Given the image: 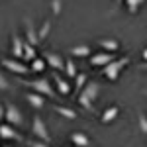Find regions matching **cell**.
Listing matches in <instances>:
<instances>
[{"mask_svg": "<svg viewBox=\"0 0 147 147\" xmlns=\"http://www.w3.org/2000/svg\"><path fill=\"white\" fill-rule=\"evenodd\" d=\"M0 65L6 69V71H10L12 75H18V77H24V75H30L32 73L30 65L22 63L20 59H0Z\"/></svg>", "mask_w": 147, "mask_h": 147, "instance_id": "4", "label": "cell"}, {"mask_svg": "<svg viewBox=\"0 0 147 147\" xmlns=\"http://www.w3.org/2000/svg\"><path fill=\"white\" fill-rule=\"evenodd\" d=\"M24 24H26V41L37 47L41 39H39V34H37V30H35L34 22H32L30 18H26V20H24Z\"/></svg>", "mask_w": 147, "mask_h": 147, "instance_id": "7", "label": "cell"}, {"mask_svg": "<svg viewBox=\"0 0 147 147\" xmlns=\"http://www.w3.org/2000/svg\"><path fill=\"white\" fill-rule=\"evenodd\" d=\"M143 2H145V0H125V8H127L129 14H137L139 6H141Z\"/></svg>", "mask_w": 147, "mask_h": 147, "instance_id": "24", "label": "cell"}, {"mask_svg": "<svg viewBox=\"0 0 147 147\" xmlns=\"http://www.w3.org/2000/svg\"><path fill=\"white\" fill-rule=\"evenodd\" d=\"M12 88V84H10V80L6 79L2 73H0V90H10Z\"/></svg>", "mask_w": 147, "mask_h": 147, "instance_id": "28", "label": "cell"}, {"mask_svg": "<svg viewBox=\"0 0 147 147\" xmlns=\"http://www.w3.org/2000/svg\"><path fill=\"white\" fill-rule=\"evenodd\" d=\"M118 114H120V106H108L104 112H102V116H100V122L102 124H110V122H114L116 118H118Z\"/></svg>", "mask_w": 147, "mask_h": 147, "instance_id": "13", "label": "cell"}, {"mask_svg": "<svg viewBox=\"0 0 147 147\" xmlns=\"http://www.w3.org/2000/svg\"><path fill=\"white\" fill-rule=\"evenodd\" d=\"M79 106H82L86 112H94V102H92L86 94H82V92L79 94Z\"/></svg>", "mask_w": 147, "mask_h": 147, "instance_id": "21", "label": "cell"}, {"mask_svg": "<svg viewBox=\"0 0 147 147\" xmlns=\"http://www.w3.org/2000/svg\"><path fill=\"white\" fill-rule=\"evenodd\" d=\"M116 59V53H110V51H104V49H100L98 53H94V55H90V59H88V63H90L92 67H106L110 61H114Z\"/></svg>", "mask_w": 147, "mask_h": 147, "instance_id": "6", "label": "cell"}, {"mask_svg": "<svg viewBox=\"0 0 147 147\" xmlns=\"http://www.w3.org/2000/svg\"><path fill=\"white\" fill-rule=\"evenodd\" d=\"M129 61H131V59H129L127 55L122 57V59H114V61H110L106 67H102V75H104L108 80H118L120 75H122V69L127 67Z\"/></svg>", "mask_w": 147, "mask_h": 147, "instance_id": "2", "label": "cell"}, {"mask_svg": "<svg viewBox=\"0 0 147 147\" xmlns=\"http://www.w3.org/2000/svg\"><path fill=\"white\" fill-rule=\"evenodd\" d=\"M51 12H53L55 16H59V14L63 12V2H61V0H51Z\"/></svg>", "mask_w": 147, "mask_h": 147, "instance_id": "27", "label": "cell"}, {"mask_svg": "<svg viewBox=\"0 0 147 147\" xmlns=\"http://www.w3.org/2000/svg\"><path fill=\"white\" fill-rule=\"evenodd\" d=\"M32 134H34V137H37V139H41V141H47L49 143V131H47V125L45 122L41 120V116L39 114H35L34 118H32Z\"/></svg>", "mask_w": 147, "mask_h": 147, "instance_id": "5", "label": "cell"}, {"mask_svg": "<svg viewBox=\"0 0 147 147\" xmlns=\"http://www.w3.org/2000/svg\"><path fill=\"white\" fill-rule=\"evenodd\" d=\"M86 82H88V77H86V73H79V75L75 77V90H77V92L82 90Z\"/></svg>", "mask_w": 147, "mask_h": 147, "instance_id": "23", "label": "cell"}, {"mask_svg": "<svg viewBox=\"0 0 147 147\" xmlns=\"http://www.w3.org/2000/svg\"><path fill=\"white\" fill-rule=\"evenodd\" d=\"M122 2H124V0H116V6H120V4H122Z\"/></svg>", "mask_w": 147, "mask_h": 147, "instance_id": "33", "label": "cell"}, {"mask_svg": "<svg viewBox=\"0 0 147 147\" xmlns=\"http://www.w3.org/2000/svg\"><path fill=\"white\" fill-rule=\"evenodd\" d=\"M96 45L104 49V51H110V53H116V51H120V43L116 41V39H108V37H102L98 39V43Z\"/></svg>", "mask_w": 147, "mask_h": 147, "instance_id": "16", "label": "cell"}, {"mask_svg": "<svg viewBox=\"0 0 147 147\" xmlns=\"http://www.w3.org/2000/svg\"><path fill=\"white\" fill-rule=\"evenodd\" d=\"M141 69H145V71H147V61H143V65H141Z\"/></svg>", "mask_w": 147, "mask_h": 147, "instance_id": "32", "label": "cell"}, {"mask_svg": "<svg viewBox=\"0 0 147 147\" xmlns=\"http://www.w3.org/2000/svg\"><path fill=\"white\" fill-rule=\"evenodd\" d=\"M71 55L73 57H79V59H86V57L92 55V47L88 43H80V45L71 47Z\"/></svg>", "mask_w": 147, "mask_h": 147, "instance_id": "12", "label": "cell"}, {"mask_svg": "<svg viewBox=\"0 0 147 147\" xmlns=\"http://www.w3.org/2000/svg\"><path fill=\"white\" fill-rule=\"evenodd\" d=\"M4 120L8 122V124L16 125V127H22L26 122H24V114L20 112V108L16 106V104H12V102H4Z\"/></svg>", "mask_w": 147, "mask_h": 147, "instance_id": "3", "label": "cell"}, {"mask_svg": "<svg viewBox=\"0 0 147 147\" xmlns=\"http://www.w3.org/2000/svg\"><path fill=\"white\" fill-rule=\"evenodd\" d=\"M0 137L2 139H16V141H22L24 137L16 131V125H12V124H0Z\"/></svg>", "mask_w": 147, "mask_h": 147, "instance_id": "10", "label": "cell"}, {"mask_svg": "<svg viewBox=\"0 0 147 147\" xmlns=\"http://www.w3.org/2000/svg\"><path fill=\"white\" fill-rule=\"evenodd\" d=\"M24 86H28V88H32L34 92H39V94H43L47 98H57V92L53 90V86H51V82L47 77H39V79H32V80H24L22 82Z\"/></svg>", "mask_w": 147, "mask_h": 147, "instance_id": "1", "label": "cell"}, {"mask_svg": "<svg viewBox=\"0 0 147 147\" xmlns=\"http://www.w3.org/2000/svg\"><path fill=\"white\" fill-rule=\"evenodd\" d=\"M73 147H75V145H73Z\"/></svg>", "mask_w": 147, "mask_h": 147, "instance_id": "35", "label": "cell"}, {"mask_svg": "<svg viewBox=\"0 0 147 147\" xmlns=\"http://www.w3.org/2000/svg\"><path fill=\"white\" fill-rule=\"evenodd\" d=\"M4 112H6V110H4V106H2V104H0V120H2V118H4Z\"/></svg>", "mask_w": 147, "mask_h": 147, "instance_id": "31", "label": "cell"}, {"mask_svg": "<svg viewBox=\"0 0 147 147\" xmlns=\"http://www.w3.org/2000/svg\"><path fill=\"white\" fill-rule=\"evenodd\" d=\"M137 122H139V129L143 131V136H147V116L143 112L137 114Z\"/></svg>", "mask_w": 147, "mask_h": 147, "instance_id": "26", "label": "cell"}, {"mask_svg": "<svg viewBox=\"0 0 147 147\" xmlns=\"http://www.w3.org/2000/svg\"><path fill=\"white\" fill-rule=\"evenodd\" d=\"M141 59H143V61H147V49H143V51H141Z\"/></svg>", "mask_w": 147, "mask_h": 147, "instance_id": "30", "label": "cell"}, {"mask_svg": "<svg viewBox=\"0 0 147 147\" xmlns=\"http://www.w3.org/2000/svg\"><path fill=\"white\" fill-rule=\"evenodd\" d=\"M98 90H100V84H98V82H86V84H84V88H82L80 92H82V94H86V96L94 102L96 98H98Z\"/></svg>", "mask_w": 147, "mask_h": 147, "instance_id": "18", "label": "cell"}, {"mask_svg": "<svg viewBox=\"0 0 147 147\" xmlns=\"http://www.w3.org/2000/svg\"><path fill=\"white\" fill-rule=\"evenodd\" d=\"M26 100H28V104L34 110H41V108H45V104H47V96L39 94V92H28L26 94Z\"/></svg>", "mask_w": 147, "mask_h": 147, "instance_id": "8", "label": "cell"}, {"mask_svg": "<svg viewBox=\"0 0 147 147\" xmlns=\"http://www.w3.org/2000/svg\"><path fill=\"white\" fill-rule=\"evenodd\" d=\"M45 61L47 65L53 69V71H65V61H63V57L57 55V53H53V51H45Z\"/></svg>", "mask_w": 147, "mask_h": 147, "instance_id": "9", "label": "cell"}, {"mask_svg": "<svg viewBox=\"0 0 147 147\" xmlns=\"http://www.w3.org/2000/svg\"><path fill=\"white\" fill-rule=\"evenodd\" d=\"M53 110H55L59 116H63V118H67V120H77L79 118V114L77 110H73V108H69V106H61V104H53Z\"/></svg>", "mask_w": 147, "mask_h": 147, "instance_id": "15", "label": "cell"}, {"mask_svg": "<svg viewBox=\"0 0 147 147\" xmlns=\"http://www.w3.org/2000/svg\"><path fill=\"white\" fill-rule=\"evenodd\" d=\"M49 30H51V22H49V20H45V22L41 24V28L37 30V34H39V39H45L47 34H49Z\"/></svg>", "mask_w": 147, "mask_h": 147, "instance_id": "25", "label": "cell"}, {"mask_svg": "<svg viewBox=\"0 0 147 147\" xmlns=\"http://www.w3.org/2000/svg\"><path fill=\"white\" fill-rule=\"evenodd\" d=\"M71 141H73L75 147H90V139H88L86 134H82V131H73L71 134Z\"/></svg>", "mask_w": 147, "mask_h": 147, "instance_id": "14", "label": "cell"}, {"mask_svg": "<svg viewBox=\"0 0 147 147\" xmlns=\"http://www.w3.org/2000/svg\"><path fill=\"white\" fill-rule=\"evenodd\" d=\"M24 43L26 41H22L16 34L12 35V55L16 57V59H22L24 57Z\"/></svg>", "mask_w": 147, "mask_h": 147, "instance_id": "17", "label": "cell"}, {"mask_svg": "<svg viewBox=\"0 0 147 147\" xmlns=\"http://www.w3.org/2000/svg\"><path fill=\"white\" fill-rule=\"evenodd\" d=\"M53 80H55V90L59 92V94H63V96H69L71 94V90H73V86L69 84V80L61 79L57 73H53Z\"/></svg>", "mask_w": 147, "mask_h": 147, "instance_id": "11", "label": "cell"}, {"mask_svg": "<svg viewBox=\"0 0 147 147\" xmlns=\"http://www.w3.org/2000/svg\"><path fill=\"white\" fill-rule=\"evenodd\" d=\"M47 67V61H45V57L41 59V57H34L32 61H30V69H32V73H43Z\"/></svg>", "mask_w": 147, "mask_h": 147, "instance_id": "19", "label": "cell"}, {"mask_svg": "<svg viewBox=\"0 0 147 147\" xmlns=\"http://www.w3.org/2000/svg\"><path fill=\"white\" fill-rule=\"evenodd\" d=\"M2 147H10V145H2Z\"/></svg>", "mask_w": 147, "mask_h": 147, "instance_id": "34", "label": "cell"}, {"mask_svg": "<svg viewBox=\"0 0 147 147\" xmlns=\"http://www.w3.org/2000/svg\"><path fill=\"white\" fill-rule=\"evenodd\" d=\"M34 57H37V53H35V45H32V43H24V61H32Z\"/></svg>", "mask_w": 147, "mask_h": 147, "instance_id": "22", "label": "cell"}, {"mask_svg": "<svg viewBox=\"0 0 147 147\" xmlns=\"http://www.w3.org/2000/svg\"><path fill=\"white\" fill-rule=\"evenodd\" d=\"M63 75H67L69 79H75L79 75V69H77L73 59H65V71H63Z\"/></svg>", "mask_w": 147, "mask_h": 147, "instance_id": "20", "label": "cell"}, {"mask_svg": "<svg viewBox=\"0 0 147 147\" xmlns=\"http://www.w3.org/2000/svg\"><path fill=\"white\" fill-rule=\"evenodd\" d=\"M28 145L30 147H49V143L47 141H41V139H30Z\"/></svg>", "mask_w": 147, "mask_h": 147, "instance_id": "29", "label": "cell"}]
</instances>
